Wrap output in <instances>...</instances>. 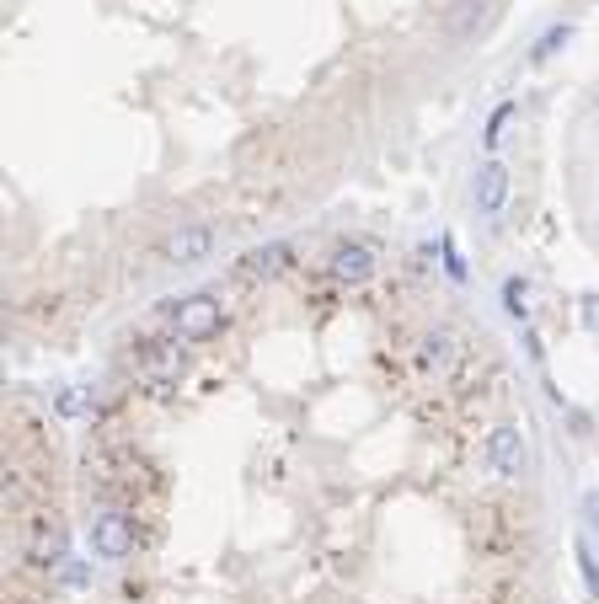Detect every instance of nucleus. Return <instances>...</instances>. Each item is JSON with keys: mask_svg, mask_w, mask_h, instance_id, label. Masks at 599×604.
Returning <instances> with one entry per match:
<instances>
[{"mask_svg": "<svg viewBox=\"0 0 599 604\" xmlns=\"http://www.w3.org/2000/svg\"><path fill=\"white\" fill-rule=\"evenodd\" d=\"M86 540H91L97 562H129L140 551V524H134L129 508H102V514H91Z\"/></svg>", "mask_w": 599, "mask_h": 604, "instance_id": "f257e3e1", "label": "nucleus"}, {"mask_svg": "<svg viewBox=\"0 0 599 604\" xmlns=\"http://www.w3.org/2000/svg\"><path fill=\"white\" fill-rule=\"evenodd\" d=\"M220 327H225V300L214 289L188 294V300L172 311V337H182V343H209Z\"/></svg>", "mask_w": 599, "mask_h": 604, "instance_id": "f03ea898", "label": "nucleus"}, {"mask_svg": "<svg viewBox=\"0 0 599 604\" xmlns=\"http://www.w3.org/2000/svg\"><path fill=\"white\" fill-rule=\"evenodd\" d=\"M487 466H493L503 482H525L530 476V444L514 423H498L487 433Z\"/></svg>", "mask_w": 599, "mask_h": 604, "instance_id": "7ed1b4c3", "label": "nucleus"}, {"mask_svg": "<svg viewBox=\"0 0 599 604\" xmlns=\"http://www.w3.org/2000/svg\"><path fill=\"white\" fill-rule=\"evenodd\" d=\"M182 375H188V353H182V337L145 343V353H140V380H145V385H156V391H172Z\"/></svg>", "mask_w": 599, "mask_h": 604, "instance_id": "20e7f679", "label": "nucleus"}, {"mask_svg": "<svg viewBox=\"0 0 599 604\" xmlns=\"http://www.w3.org/2000/svg\"><path fill=\"white\" fill-rule=\"evenodd\" d=\"M509 193H514V177H509V166H503V161H482V166H476L471 204H476L482 220H498V214L509 209Z\"/></svg>", "mask_w": 599, "mask_h": 604, "instance_id": "39448f33", "label": "nucleus"}, {"mask_svg": "<svg viewBox=\"0 0 599 604\" xmlns=\"http://www.w3.org/2000/svg\"><path fill=\"white\" fill-rule=\"evenodd\" d=\"M214 246H220V230L214 225H177L172 236L161 241V257L172 262V268H193V262L214 257Z\"/></svg>", "mask_w": 599, "mask_h": 604, "instance_id": "423d86ee", "label": "nucleus"}, {"mask_svg": "<svg viewBox=\"0 0 599 604\" xmlns=\"http://www.w3.org/2000/svg\"><path fill=\"white\" fill-rule=\"evenodd\" d=\"M22 556L33 567H59V562H65V524L49 519V514H33V519H27Z\"/></svg>", "mask_w": 599, "mask_h": 604, "instance_id": "0eeeda50", "label": "nucleus"}, {"mask_svg": "<svg viewBox=\"0 0 599 604\" xmlns=\"http://www.w3.org/2000/svg\"><path fill=\"white\" fill-rule=\"evenodd\" d=\"M375 268H380V257H375V246H364V241H343V246H332V257H327V273L348 289L370 284Z\"/></svg>", "mask_w": 599, "mask_h": 604, "instance_id": "6e6552de", "label": "nucleus"}, {"mask_svg": "<svg viewBox=\"0 0 599 604\" xmlns=\"http://www.w3.org/2000/svg\"><path fill=\"white\" fill-rule=\"evenodd\" d=\"M418 353H423V364L434 369V380H444V375H455V364H460V337L444 332V327H434V332H423Z\"/></svg>", "mask_w": 599, "mask_h": 604, "instance_id": "1a4fd4ad", "label": "nucleus"}, {"mask_svg": "<svg viewBox=\"0 0 599 604\" xmlns=\"http://www.w3.org/2000/svg\"><path fill=\"white\" fill-rule=\"evenodd\" d=\"M289 262H295V246L289 241H268V246H252L241 257V278H279Z\"/></svg>", "mask_w": 599, "mask_h": 604, "instance_id": "9d476101", "label": "nucleus"}, {"mask_svg": "<svg viewBox=\"0 0 599 604\" xmlns=\"http://www.w3.org/2000/svg\"><path fill=\"white\" fill-rule=\"evenodd\" d=\"M487 22H493V0H460V6L450 11V22H444V33H450L455 43H466V38L482 33Z\"/></svg>", "mask_w": 599, "mask_h": 604, "instance_id": "9b49d317", "label": "nucleus"}, {"mask_svg": "<svg viewBox=\"0 0 599 604\" xmlns=\"http://www.w3.org/2000/svg\"><path fill=\"white\" fill-rule=\"evenodd\" d=\"M567 43H573V22H551L541 38H535V49H530V65H546V59H557Z\"/></svg>", "mask_w": 599, "mask_h": 604, "instance_id": "f8f14e48", "label": "nucleus"}, {"mask_svg": "<svg viewBox=\"0 0 599 604\" xmlns=\"http://www.w3.org/2000/svg\"><path fill=\"white\" fill-rule=\"evenodd\" d=\"M498 294H503V311H509V316L519 321V327H525V321H530V284H525L519 273H509Z\"/></svg>", "mask_w": 599, "mask_h": 604, "instance_id": "ddd939ff", "label": "nucleus"}, {"mask_svg": "<svg viewBox=\"0 0 599 604\" xmlns=\"http://www.w3.org/2000/svg\"><path fill=\"white\" fill-rule=\"evenodd\" d=\"M509 123H514V102H498V107H493V118H487V129H482V145H487V150H498V145H503V134H509Z\"/></svg>", "mask_w": 599, "mask_h": 604, "instance_id": "4468645a", "label": "nucleus"}, {"mask_svg": "<svg viewBox=\"0 0 599 604\" xmlns=\"http://www.w3.org/2000/svg\"><path fill=\"white\" fill-rule=\"evenodd\" d=\"M573 556H578V572H583V588H589V599H599V562H594L589 540H573Z\"/></svg>", "mask_w": 599, "mask_h": 604, "instance_id": "2eb2a0df", "label": "nucleus"}, {"mask_svg": "<svg viewBox=\"0 0 599 604\" xmlns=\"http://www.w3.org/2000/svg\"><path fill=\"white\" fill-rule=\"evenodd\" d=\"M439 257H444V273H450V284H466V278H471V268H466V257H460L455 236H444V241H439Z\"/></svg>", "mask_w": 599, "mask_h": 604, "instance_id": "dca6fc26", "label": "nucleus"}, {"mask_svg": "<svg viewBox=\"0 0 599 604\" xmlns=\"http://www.w3.org/2000/svg\"><path fill=\"white\" fill-rule=\"evenodd\" d=\"M54 412H59V417H86V412H91V391H81V385H70V391H59Z\"/></svg>", "mask_w": 599, "mask_h": 604, "instance_id": "f3484780", "label": "nucleus"}, {"mask_svg": "<svg viewBox=\"0 0 599 604\" xmlns=\"http://www.w3.org/2000/svg\"><path fill=\"white\" fill-rule=\"evenodd\" d=\"M583 524H589V530H599V487L583 492Z\"/></svg>", "mask_w": 599, "mask_h": 604, "instance_id": "a211bd4d", "label": "nucleus"}, {"mask_svg": "<svg viewBox=\"0 0 599 604\" xmlns=\"http://www.w3.org/2000/svg\"><path fill=\"white\" fill-rule=\"evenodd\" d=\"M583 327L599 332V294H583Z\"/></svg>", "mask_w": 599, "mask_h": 604, "instance_id": "6ab92c4d", "label": "nucleus"}]
</instances>
